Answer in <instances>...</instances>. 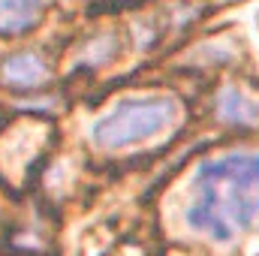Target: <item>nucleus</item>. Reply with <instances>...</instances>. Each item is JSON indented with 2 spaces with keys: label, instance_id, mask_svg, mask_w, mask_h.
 <instances>
[{
  "label": "nucleus",
  "instance_id": "obj_1",
  "mask_svg": "<svg viewBox=\"0 0 259 256\" xmlns=\"http://www.w3.org/2000/svg\"><path fill=\"white\" fill-rule=\"evenodd\" d=\"M190 229L226 244L259 223V151H229L196 169Z\"/></svg>",
  "mask_w": 259,
  "mask_h": 256
},
{
  "label": "nucleus",
  "instance_id": "obj_3",
  "mask_svg": "<svg viewBox=\"0 0 259 256\" xmlns=\"http://www.w3.org/2000/svg\"><path fill=\"white\" fill-rule=\"evenodd\" d=\"M3 81L18 91H33L49 78V64L36 52H18L3 61Z\"/></svg>",
  "mask_w": 259,
  "mask_h": 256
},
{
  "label": "nucleus",
  "instance_id": "obj_5",
  "mask_svg": "<svg viewBox=\"0 0 259 256\" xmlns=\"http://www.w3.org/2000/svg\"><path fill=\"white\" fill-rule=\"evenodd\" d=\"M214 112L223 124H232V127H247L259 121V106L238 88H223L214 100Z\"/></svg>",
  "mask_w": 259,
  "mask_h": 256
},
{
  "label": "nucleus",
  "instance_id": "obj_2",
  "mask_svg": "<svg viewBox=\"0 0 259 256\" xmlns=\"http://www.w3.org/2000/svg\"><path fill=\"white\" fill-rule=\"evenodd\" d=\"M178 112L181 106L175 97H130L94 124L91 139L103 151H121L166 133L178 121Z\"/></svg>",
  "mask_w": 259,
  "mask_h": 256
},
{
  "label": "nucleus",
  "instance_id": "obj_4",
  "mask_svg": "<svg viewBox=\"0 0 259 256\" xmlns=\"http://www.w3.org/2000/svg\"><path fill=\"white\" fill-rule=\"evenodd\" d=\"M42 18V0H0V36H18L36 27Z\"/></svg>",
  "mask_w": 259,
  "mask_h": 256
}]
</instances>
